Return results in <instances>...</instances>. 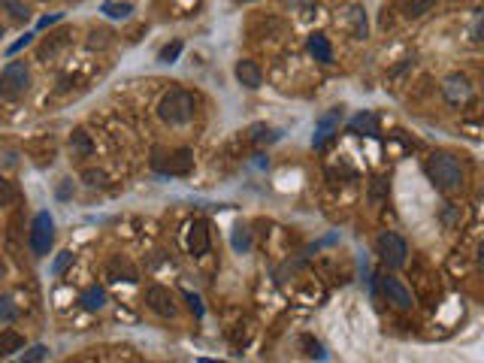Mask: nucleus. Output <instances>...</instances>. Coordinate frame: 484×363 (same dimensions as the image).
<instances>
[{
	"instance_id": "obj_21",
	"label": "nucleus",
	"mask_w": 484,
	"mask_h": 363,
	"mask_svg": "<svg viewBox=\"0 0 484 363\" xmlns=\"http://www.w3.org/2000/svg\"><path fill=\"white\" fill-rule=\"evenodd\" d=\"M15 315H18V309H15L13 297H0V324H9V321H15Z\"/></svg>"
},
{
	"instance_id": "obj_17",
	"label": "nucleus",
	"mask_w": 484,
	"mask_h": 363,
	"mask_svg": "<svg viewBox=\"0 0 484 363\" xmlns=\"http://www.w3.org/2000/svg\"><path fill=\"white\" fill-rule=\"evenodd\" d=\"M22 345H25L22 333H15V330H4V333H0V357L15 355V351H22Z\"/></svg>"
},
{
	"instance_id": "obj_11",
	"label": "nucleus",
	"mask_w": 484,
	"mask_h": 363,
	"mask_svg": "<svg viewBox=\"0 0 484 363\" xmlns=\"http://www.w3.org/2000/svg\"><path fill=\"white\" fill-rule=\"evenodd\" d=\"M236 79H239V85H246V88H260V82H264V73H260V64L257 60H251V58H242L236 60Z\"/></svg>"
},
{
	"instance_id": "obj_20",
	"label": "nucleus",
	"mask_w": 484,
	"mask_h": 363,
	"mask_svg": "<svg viewBox=\"0 0 484 363\" xmlns=\"http://www.w3.org/2000/svg\"><path fill=\"white\" fill-rule=\"evenodd\" d=\"M103 13L109 18H127L134 13V4H115V0H109V4H103Z\"/></svg>"
},
{
	"instance_id": "obj_30",
	"label": "nucleus",
	"mask_w": 484,
	"mask_h": 363,
	"mask_svg": "<svg viewBox=\"0 0 484 363\" xmlns=\"http://www.w3.org/2000/svg\"><path fill=\"white\" fill-rule=\"evenodd\" d=\"M30 37H34V34H25L22 39H18V43H13V46H9V55H15V52H22V49L30 43Z\"/></svg>"
},
{
	"instance_id": "obj_27",
	"label": "nucleus",
	"mask_w": 484,
	"mask_h": 363,
	"mask_svg": "<svg viewBox=\"0 0 484 363\" xmlns=\"http://www.w3.org/2000/svg\"><path fill=\"white\" fill-rule=\"evenodd\" d=\"M49 357V348L46 345H34L30 351H25V360H46Z\"/></svg>"
},
{
	"instance_id": "obj_26",
	"label": "nucleus",
	"mask_w": 484,
	"mask_h": 363,
	"mask_svg": "<svg viewBox=\"0 0 484 363\" xmlns=\"http://www.w3.org/2000/svg\"><path fill=\"white\" fill-rule=\"evenodd\" d=\"M70 264H73V251H60V255L55 257V264H52V272H55V276H60V272H64Z\"/></svg>"
},
{
	"instance_id": "obj_28",
	"label": "nucleus",
	"mask_w": 484,
	"mask_h": 363,
	"mask_svg": "<svg viewBox=\"0 0 484 363\" xmlns=\"http://www.w3.org/2000/svg\"><path fill=\"white\" fill-rule=\"evenodd\" d=\"M302 345L309 348V351H306L309 357H324V348H321V342H312V339L306 336V339H302Z\"/></svg>"
},
{
	"instance_id": "obj_4",
	"label": "nucleus",
	"mask_w": 484,
	"mask_h": 363,
	"mask_svg": "<svg viewBox=\"0 0 484 363\" xmlns=\"http://www.w3.org/2000/svg\"><path fill=\"white\" fill-rule=\"evenodd\" d=\"M30 251H34L37 257H46L49 251H52V242H55V221L49 212H37L34 221H30Z\"/></svg>"
},
{
	"instance_id": "obj_5",
	"label": "nucleus",
	"mask_w": 484,
	"mask_h": 363,
	"mask_svg": "<svg viewBox=\"0 0 484 363\" xmlns=\"http://www.w3.org/2000/svg\"><path fill=\"white\" fill-rule=\"evenodd\" d=\"M151 167L164 176H188L191 170H194V155H191V148H176V151H170V155L155 151Z\"/></svg>"
},
{
	"instance_id": "obj_16",
	"label": "nucleus",
	"mask_w": 484,
	"mask_h": 363,
	"mask_svg": "<svg viewBox=\"0 0 484 363\" xmlns=\"http://www.w3.org/2000/svg\"><path fill=\"white\" fill-rule=\"evenodd\" d=\"M79 302H82V309L88 312H97V309H103L106 306V291L103 288H97V285H91L82 291V297H79Z\"/></svg>"
},
{
	"instance_id": "obj_1",
	"label": "nucleus",
	"mask_w": 484,
	"mask_h": 363,
	"mask_svg": "<svg viewBox=\"0 0 484 363\" xmlns=\"http://www.w3.org/2000/svg\"><path fill=\"white\" fill-rule=\"evenodd\" d=\"M424 170H427L430 182L442 194H457V191H463V185H466V170H463L460 158L451 155V151H433Z\"/></svg>"
},
{
	"instance_id": "obj_15",
	"label": "nucleus",
	"mask_w": 484,
	"mask_h": 363,
	"mask_svg": "<svg viewBox=\"0 0 484 363\" xmlns=\"http://www.w3.org/2000/svg\"><path fill=\"white\" fill-rule=\"evenodd\" d=\"M351 134H367V136H376L378 134V121H376V115L372 113H357L355 118H351Z\"/></svg>"
},
{
	"instance_id": "obj_10",
	"label": "nucleus",
	"mask_w": 484,
	"mask_h": 363,
	"mask_svg": "<svg viewBox=\"0 0 484 363\" xmlns=\"http://www.w3.org/2000/svg\"><path fill=\"white\" fill-rule=\"evenodd\" d=\"M339 118H342V106L330 109L327 115H321V118H318V125H315V136H312V146H315V148H321V146H324L327 139H330L333 134H336Z\"/></svg>"
},
{
	"instance_id": "obj_3",
	"label": "nucleus",
	"mask_w": 484,
	"mask_h": 363,
	"mask_svg": "<svg viewBox=\"0 0 484 363\" xmlns=\"http://www.w3.org/2000/svg\"><path fill=\"white\" fill-rule=\"evenodd\" d=\"M30 88V70L25 60H9V64L0 70V97L9 100V103H15V100H22Z\"/></svg>"
},
{
	"instance_id": "obj_33",
	"label": "nucleus",
	"mask_w": 484,
	"mask_h": 363,
	"mask_svg": "<svg viewBox=\"0 0 484 363\" xmlns=\"http://www.w3.org/2000/svg\"><path fill=\"white\" fill-rule=\"evenodd\" d=\"M242 4H255V0H242Z\"/></svg>"
},
{
	"instance_id": "obj_12",
	"label": "nucleus",
	"mask_w": 484,
	"mask_h": 363,
	"mask_svg": "<svg viewBox=\"0 0 484 363\" xmlns=\"http://www.w3.org/2000/svg\"><path fill=\"white\" fill-rule=\"evenodd\" d=\"M188 248L194 257H203L209 251V224L203 218H197L194 224H191V234H188Z\"/></svg>"
},
{
	"instance_id": "obj_25",
	"label": "nucleus",
	"mask_w": 484,
	"mask_h": 363,
	"mask_svg": "<svg viewBox=\"0 0 484 363\" xmlns=\"http://www.w3.org/2000/svg\"><path fill=\"white\" fill-rule=\"evenodd\" d=\"M182 55V43L176 39V43H170V46H164L160 49V60H164V64H173V60Z\"/></svg>"
},
{
	"instance_id": "obj_22",
	"label": "nucleus",
	"mask_w": 484,
	"mask_h": 363,
	"mask_svg": "<svg viewBox=\"0 0 484 363\" xmlns=\"http://www.w3.org/2000/svg\"><path fill=\"white\" fill-rule=\"evenodd\" d=\"M70 146H73V151H79V155H91V139L85 130H76V134L70 136Z\"/></svg>"
},
{
	"instance_id": "obj_18",
	"label": "nucleus",
	"mask_w": 484,
	"mask_h": 363,
	"mask_svg": "<svg viewBox=\"0 0 484 363\" xmlns=\"http://www.w3.org/2000/svg\"><path fill=\"white\" fill-rule=\"evenodd\" d=\"M400 6H402V13H406L409 18H418L424 13H430L433 0H400Z\"/></svg>"
},
{
	"instance_id": "obj_24",
	"label": "nucleus",
	"mask_w": 484,
	"mask_h": 363,
	"mask_svg": "<svg viewBox=\"0 0 484 363\" xmlns=\"http://www.w3.org/2000/svg\"><path fill=\"white\" fill-rule=\"evenodd\" d=\"M13 197H15V188H13V182H9V179H4V176H0V209H4V206H9V203H13Z\"/></svg>"
},
{
	"instance_id": "obj_13",
	"label": "nucleus",
	"mask_w": 484,
	"mask_h": 363,
	"mask_svg": "<svg viewBox=\"0 0 484 363\" xmlns=\"http://www.w3.org/2000/svg\"><path fill=\"white\" fill-rule=\"evenodd\" d=\"M342 27H345L351 37H357V39L367 37V13H363L360 4H351L348 6V13L342 15Z\"/></svg>"
},
{
	"instance_id": "obj_19",
	"label": "nucleus",
	"mask_w": 484,
	"mask_h": 363,
	"mask_svg": "<svg viewBox=\"0 0 484 363\" xmlns=\"http://www.w3.org/2000/svg\"><path fill=\"white\" fill-rule=\"evenodd\" d=\"M0 9H6V13L15 18V22H27V15H30L22 0H0Z\"/></svg>"
},
{
	"instance_id": "obj_29",
	"label": "nucleus",
	"mask_w": 484,
	"mask_h": 363,
	"mask_svg": "<svg viewBox=\"0 0 484 363\" xmlns=\"http://www.w3.org/2000/svg\"><path fill=\"white\" fill-rule=\"evenodd\" d=\"M185 300H188V306H191V312H194V315H203V306H200V297H194V294H185Z\"/></svg>"
},
{
	"instance_id": "obj_8",
	"label": "nucleus",
	"mask_w": 484,
	"mask_h": 363,
	"mask_svg": "<svg viewBox=\"0 0 484 363\" xmlns=\"http://www.w3.org/2000/svg\"><path fill=\"white\" fill-rule=\"evenodd\" d=\"M146 306L155 312L160 318H173L176 315V302H173V294L160 285H148L146 288Z\"/></svg>"
},
{
	"instance_id": "obj_23",
	"label": "nucleus",
	"mask_w": 484,
	"mask_h": 363,
	"mask_svg": "<svg viewBox=\"0 0 484 363\" xmlns=\"http://www.w3.org/2000/svg\"><path fill=\"white\" fill-rule=\"evenodd\" d=\"M234 248L236 251H248L251 248V234H248V227H236V234H234Z\"/></svg>"
},
{
	"instance_id": "obj_34",
	"label": "nucleus",
	"mask_w": 484,
	"mask_h": 363,
	"mask_svg": "<svg viewBox=\"0 0 484 363\" xmlns=\"http://www.w3.org/2000/svg\"><path fill=\"white\" fill-rule=\"evenodd\" d=\"M0 37H4V25H0Z\"/></svg>"
},
{
	"instance_id": "obj_7",
	"label": "nucleus",
	"mask_w": 484,
	"mask_h": 363,
	"mask_svg": "<svg viewBox=\"0 0 484 363\" xmlns=\"http://www.w3.org/2000/svg\"><path fill=\"white\" fill-rule=\"evenodd\" d=\"M381 291H385V297L393 309H400V312H409L412 306H415V300H412V291L402 285L400 279H393V276H385L381 279Z\"/></svg>"
},
{
	"instance_id": "obj_6",
	"label": "nucleus",
	"mask_w": 484,
	"mask_h": 363,
	"mask_svg": "<svg viewBox=\"0 0 484 363\" xmlns=\"http://www.w3.org/2000/svg\"><path fill=\"white\" fill-rule=\"evenodd\" d=\"M376 251H378V257L385 260L388 267H402L406 264V255H409V246H406V239L397 236V234H381L376 239Z\"/></svg>"
},
{
	"instance_id": "obj_32",
	"label": "nucleus",
	"mask_w": 484,
	"mask_h": 363,
	"mask_svg": "<svg viewBox=\"0 0 484 363\" xmlns=\"http://www.w3.org/2000/svg\"><path fill=\"white\" fill-rule=\"evenodd\" d=\"M55 22H60V15H46L43 22H39V27H49V25H55Z\"/></svg>"
},
{
	"instance_id": "obj_31",
	"label": "nucleus",
	"mask_w": 484,
	"mask_h": 363,
	"mask_svg": "<svg viewBox=\"0 0 484 363\" xmlns=\"http://www.w3.org/2000/svg\"><path fill=\"white\" fill-rule=\"evenodd\" d=\"M85 179H88V185H103V182H106V176L103 173H94V170H88Z\"/></svg>"
},
{
	"instance_id": "obj_2",
	"label": "nucleus",
	"mask_w": 484,
	"mask_h": 363,
	"mask_svg": "<svg viewBox=\"0 0 484 363\" xmlns=\"http://www.w3.org/2000/svg\"><path fill=\"white\" fill-rule=\"evenodd\" d=\"M194 97L188 94V91H170V94H164V100L158 103V115L160 121H167V125H188L191 118H194Z\"/></svg>"
},
{
	"instance_id": "obj_9",
	"label": "nucleus",
	"mask_w": 484,
	"mask_h": 363,
	"mask_svg": "<svg viewBox=\"0 0 484 363\" xmlns=\"http://www.w3.org/2000/svg\"><path fill=\"white\" fill-rule=\"evenodd\" d=\"M442 91H445V97H448V103L454 106H460V103H466V100L472 97V82L463 73H451L445 79V85H442Z\"/></svg>"
},
{
	"instance_id": "obj_14",
	"label": "nucleus",
	"mask_w": 484,
	"mask_h": 363,
	"mask_svg": "<svg viewBox=\"0 0 484 363\" xmlns=\"http://www.w3.org/2000/svg\"><path fill=\"white\" fill-rule=\"evenodd\" d=\"M306 46H309V55L315 60H321V64H330L333 60V46H330V39L324 34H312Z\"/></svg>"
}]
</instances>
